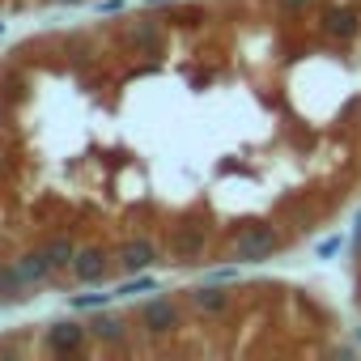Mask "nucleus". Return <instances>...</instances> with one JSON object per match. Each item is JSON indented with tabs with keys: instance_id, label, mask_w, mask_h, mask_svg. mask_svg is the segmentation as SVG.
I'll return each mask as SVG.
<instances>
[{
	"instance_id": "nucleus-1",
	"label": "nucleus",
	"mask_w": 361,
	"mask_h": 361,
	"mask_svg": "<svg viewBox=\"0 0 361 361\" xmlns=\"http://www.w3.org/2000/svg\"><path fill=\"white\" fill-rule=\"evenodd\" d=\"M230 251H234V264H259V259H272V255L281 251V230H276L272 221H247V226H238Z\"/></svg>"
},
{
	"instance_id": "nucleus-2",
	"label": "nucleus",
	"mask_w": 361,
	"mask_h": 361,
	"mask_svg": "<svg viewBox=\"0 0 361 361\" xmlns=\"http://www.w3.org/2000/svg\"><path fill=\"white\" fill-rule=\"evenodd\" d=\"M119 47H128L132 56H157L166 47V22H157V18H128L119 26Z\"/></svg>"
},
{
	"instance_id": "nucleus-3",
	"label": "nucleus",
	"mask_w": 361,
	"mask_h": 361,
	"mask_svg": "<svg viewBox=\"0 0 361 361\" xmlns=\"http://www.w3.org/2000/svg\"><path fill=\"white\" fill-rule=\"evenodd\" d=\"M209 255V230L200 221H183V226H174L170 243H166V259L170 264H196Z\"/></svg>"
},
{
	"instance_id": "nucleus-4",
	"label": "nucleus",
	"mask_w": 361,
	"mask_h": 361,
	"mask_svg": "<svg viewBox=\"0 0 361 361\" xmlns=\"http://www.w3.org/2000/svg\"><path fill=\"white\" fill-rule=\"evenodd\" d=\"M161 255H166L161 243H153V238H145V234H132V238H123V243L115 247V264H119V272H128V276L149 272Z\"/></svg>"
},
{
	"instance_id": "nucleus-5",
	"label": "nucleus",
	"mask_w": 361,
	"mask_h": 361,
	"mask_svg": "<svg viewBox=\"0 0 361 361\" xmlns=\"http://www.w3.org/2000/svg\"><path fill=\"white\" fill-rule=\"evenodd\" d=\"M136 319L145 323L149 336H178V331H183V310H178V302H170V298H149V302H140Z\"/></svg>"
},
{
	"instance_id": "nucleus-6",
	"label": "nucleus",
	"mask_w": 361,
	"mask_h": 361,
	"mask_svg": "<svg viewBox=\"0 0 361 361\" xmlns=\"http://www.w3.org/2000/svg\"><path fill=\"white\" fill-rule=\"evenodd\" d=\"M319 35L331 43H353L361 35V9L357 5H331L319 18Z\"/></svg>"
},
{
	"instance_id": "nucleus-7",
	"label": "nucleus",
	"mask_w": 361,
	"mask_h": 361,
	"mask_svg": "<svg viewBox=\"0 0 361 361\" xmlns=\"http://www.w3.org/2000/svg\"><path fill=\"white\" fill-rule=\"evenodd\" d=\"M111 264H115V255L106 251V247H77V255H73V281L77 285H102L106 281V272H111Z\"/></svg>"
},
{
	"instance_id": "nucleus-8",
	"label": "nucleus",
	"mask_w": 361,
	"mask_h": 361,
	"mask_svg": "<svg viewBox=\"0 0 361 361\" xmlns=\"http://www.w3.org/2000/svg\"><path fill=\"white\" fill-rule=\"evenodd\" d=\"M85 340H90V323H47L43 327V344H47V353H56V357H73V353H81L85 348Z\"/></svg>"
},
{
	"instance_id": "nucleus-9",
	"label": "nucleus",
	"mask_w": 361,
	"mask_h": 361,
	"mask_svg": "<svg viewBox=\"0 0 361 361\" xmlns=\"http://www.w3.org/2000/svg\"><path fill=\"white\" fill-rule=\"evenodd\" d=\"M188 302H192V310H196L200 319H221V314L234 310V293H230L226 285H217V281L188 289Z\"/></svg>"
},
{
	"instance_id": "nucleus-10",
	"label": "nucleus",
	"mask_w": 361,
	"mask_h": 361,
	"mask_svg": "<svg viewBox=\"0 0 361 361\" xmlns=\"http://www.w3.org/2000/svg\"><path fill=\"white\" fill-rule=\"evenodd\" d=\"M13 264H18V272L26 276V285H30V289H35V285H43V281H51V272H56L43 247H35V251H22Z\"/></svg>"
},
{
	"instance_id": "nucleus-11",
	"label": "nucleus",
	"mask_w": 361,
	"mask_h": 361,
	"mask_svg": "<svg viewBox=\"0 0 361 361\" xmlns=\"http://www.w3.org/2000/svg\"><path fill=\"white\" fill-rule=\"evenodd\" d=\"M90 340H94V344H123V340H128V323H123L119 314H98V319L90 323Z\"/></svg>"
},
{
	"instance_id": "nucleus-12",
	"label": "nucleus",
	"mask_w": 361,
	"mask_h": 361,
	"mask_svg": "<svg viewBox=\"0 0 361 361\" xmlns=\"http://www.w3.org/2000/svg\"><path fill=\"white\" fill-rule=\"evenodd\" d=\"M26 276L18 272V264L13 259H0V302H18V298H26Z\"/></svg>"
},
{
	"instance_id": "nucleus-13",
	"label": "nucleus",
	"mask_w": 361,
	"mask_h": 361,
	"mask_svg": "<svg viewBox=\"0 0 361 361\" xmlns=\"http://www.w3.org/2000/svg\"><path fill=\"white\" fill-rule=\"evenodd\" d=\"M43 251H47V259H51V268L60 272V268H73V255H77V243H73L68 234H51V238L43 243Z\"/></svg>"
},
{
	"instance_id": "nucleus-14",
	"label": "nucleus",
	"mask_w": 361,
	"mask_h": 361,
	"mask_svg": "<svg viewBox=\"0 0 361 361\" xmlns=\"http://www.w3.org/2000/svg\"><path fill=\"white\" fill-rule=\"evenodd\" d=\"M153 289H157V285H153V276H145V272H140V276L123 281V285H119L115 293H119V298H136V293H153Z\"/></svg>"
},
{
	"instance_id": "nucleus-15",
	"label": "nucleus",
	"mask_w": 361,
	"mask_h": 361,
	"mask_svg": "<svg viewBox=\"0 0 361 361\" xmlns=\"http://www.w3.org/2000/svg\"><path fill=\"white\" fill-rule=\"evenodd\" d=\"M26 90H30V81H26L22 73H9V77H5V94H9L13 102H26Z\"/></svg>"
},
{
	"instance_id": "nucleus-16",
	"label": "nucleus",
	"mask_w": 361,
	"mask_h": 361,
	"mask_svg": "<svg viewBox=\"0 0 361 361\" xmlns=\"http://www.w3.org/2000/svg\"><path fill=\"white\" fill-rule=\"evenodd\" d=\"M340 247H344V238H340V234H327V238H319V243H314V255H319V259H331Z\"/></svg>"
},
{
	"instance_id": "nucleus-17",
	"label": "nucleus",
	"mask_w": 361,
	"mask_h": 361,
	"mask_svg": "<svg viewBox=\"0 0 361 361\" xmlns=\"http://www.w3.org/2000/svg\"><path fill=\"white\" fill-rule=\"evenodd\" d=\"M200 18H204V9H178V13H170L166 22H170V26H200Z\"/></svg>"
},
{
	"instance_id": "nucleus-18",
	"label": "nucleus",
	"mask_w": 361,
	"mask_h": 361,
	"mask_svg": "<svg viewBox=\"0 0 361 361\" xmlns=\"http://www.w3.org/2000/svg\"><path fill=\"white\" fill-rule=\"evenodd\" d=\"M111 298H115V293H77V298H73V306H77V310H85V306L94 310V306H106Z\"/></svg>"
},
{
	"instance_id": "nucleus-19",
	"label": "nucleus",
	"mask_w": 361,
	"mask_h": 361,
	"mask_svg": "<svg viewBox=\"0 0 361 361\" xmlns=\"http://www.w3.org/2000/svg\"><path fill=\"white\" fill-rule=\"evenodd\" d=\"M234 276H238L234 268H213V272H209V281H217V285H230Z\"/></svg>"
},
{
	"instance_id": "nucleus-20",
	"label": "nucleus",
	"mask_w": 361,
	"mask_h": 361,
	"mask_svg": "<svg viewBox=\"0 0 361 361\" xmlns=\"http://www.w3.org/2000/svg\"><path fill=\"white\" fill-rule=\"evenodd\" d=\"M98 9H102V13H123V0H102Z\"/></svg>"
},
{
	"instance_id": "nucleus-21",
	"label": "nucleus",
	"mask_w": 361,
	"mask_h": 361,
	"mask_svg": "<svg viewBox=\"0 0 361 361\" xmlns=\"http://www.w3.org/2000/svg\"><path fill=\"white\" fill-rule=\"evenodd\" d=\"M353 247L361 251V213H357V221H353Z\"/></svg>"
},
{
	"instance_id": "nucleus-22",
	"label": "nucleus",
	"mask_w": 361,
	"mask_h": 361,
	"mask_svg": "<svg viewBox=\"0 0 361 361\" xmlns=\"http://www.w3.org/2000/svg\"><path fill=\"white\" fill-rule=\"evenodd\" d=\"M276 5H281V9H302L306 0H276Z\"/></svg>"
},
{
	"instance_id": "nucleus-23",
	"label": "nucleus",
	"mask_w": 361,
	"mask_h": 361,
	"mask_svg": "<svg viewBox=\"0 0 361 361\" xmlns=\"http://www.w3.org/2000/svg\"><path fill=\"white\" fill-rule=\"evenodd\" d=\"M149 5H174V0H149Z\"/></svg>"
},
{
	"instance_id": "nucleus-24",
	"label": "nucleus",
	"mask_w": 361,
	"mask_h": 361,
	"mask_svg": "<svg viewBox=\"0 0 361 361\" xmlns=\"http://www.w3.org/2000/svg\"><path fill=\"white\" fill-rule=\"evenodd\" d=\"M60 5H81V0H60Z\"/></svg>"
},
{
	"instance_id": "nucleus-25",
	"label": "nucleus",
	"mask_w": 361,
	"mask_h": 361,
	"mask_svg": "<svg viewBox=\"0 0 361 361\" xmlns=\"http://www.w3.org/2000/svg\"><path fill=\"white\" fill-rule=\"evenodd\" d=\"M0 30H5V22H0Z\"/></svg>"
}]
</instances>
